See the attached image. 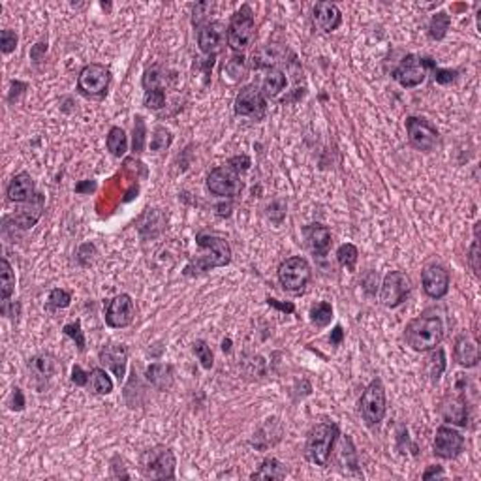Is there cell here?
<instances>
[{
    "label": "cell",
    "instance_id": "74e56055",
    "mask_svg": "<svg viewBox=\"0 0 481 481\" xmlns=\"http://www.w3.org/2000/svg\"><path fill=\"white\" fill-rule=\"evenodd\" d=\"M357 258H360V251H357V246L352 243L342 244L339 251H337V259H339V264L342 265V267H346V269H350V271L355 269Z\"/></svg>",
    "mask_w": 481,
    "mask_h": 481
},
{
    "label": "cell",
    "instance_id": "f546056e",
    "mask_svg": "<svg viewBox=\"0 0 481 481\" xmlns=\"http://www.w3.org/2000/svg\"><path fill=\"white\" fill-rule=\"evenodd\" d=\"M286 475H288V468L278 461V459H275V457H267V459L262 462V467H259L256 472H252L251 478L252 480L278 481L284 480Z\"/></svg>",
    "mask_w": 481,
    "mask_h": 481
},
{
    "label": "cell",
    "instance_id": "6da1fadb",
    "mask_svg": "<svg viewBox=\"0 0 481 481\" xmlns=\"http://www.w3.org/2000/svg\"><path fill=\"white\" fill-rule=\"evenodd\" d=\"M197 246L205 252L202 256H197L186 265L184 275H202L215 267H224L231 262V246L224 237H218L215 233L199 231L196 235Z\"/></svg>",
    "mask_w": 481,
    "mask_h": 481
},
{
    "label": "cell",
    "instance_id": "60d3db41",
    "mask_svg": "<svg viewBox=\"0 0 481 481\" xmlns=\"http://www.w3.org/2000/svg\"><path fill=\"white\" fill-rule=\"evenodd\" d=\"M427 365H429V376H431V380H433V382H438L442 373L446 371V365H447L446 353H444L442 348H436V352L429 357Z\"/></svg>",
    "mask_w": 481,
    "mask_h": 481
},
{
    "label": "cell",
    "instance_id": "83f0119b",
    "mask_svg": "<svg viewBox=\"0 0 481 481\" xmlns=\"http://www.w3.org/2000/svg\"><path fill=\"white\" fill-rule=\"evenodd\" d=\"M284 57H286V51L284 49H280L278 46H265V48L258 49L256 53H254V57H252V64H254V68L259 70V68H275V64H278V62H284Z\"/></svg>",
    "mask_w": 481,
    "mask_h": 481
},
{
    "label": "cell",
    "instance_id": "d6a6232c",
    "mask_svg": "<svg viewBox=\"0 0 481 481\" xmlns=\"http://www.w3.org/2000/svg\"><path fill=\"white\" fill-rule=\"evenodd\" d=\"M106 145H108V150L117 158L126 155L128 150V137H126V132L119 126H113L109 130L108 139H106Z\"/></svg>",
    "mask_w": 481,
    "mask_h": 481
},
{
    "label": "cell",
    "instance_id": "603a6c76",
    "mask_svg": "<svg viewBox=\"0 0 481 481\" xmlns=\"http://www.w3.org/2000/svg\"><path fill=\"white\" fill-rule=\"evenodd\" d=\"M8 199L10 202H14V204H25V202H32L36 197V192H35V181H32V177L28 175V173H17V175L10 181V184H8Z\"/></svg>",
    "mask_w": 481,
    "mask_h": 481
},
{
    "label": "cell",
    "instance_id": "db71d44e",
    "mask_svg": "<svg viewBox=\"0 0 481 481\" xmlns=\"http://www.w3.org/2000/svg\"><path fill=\"white\" fill-rule=\"evenodd\" d=\"M431 478H444V470H442V467H431L423 474V480H431Z\"/></svg>",
    "mask_w": 481,
    "mask_h": 481
},
{
    "label": "cell",
    "instance_id": "836d02e7",
    "mask_svg": "<svg viewBox=\"0 0 481 481\" xmlns=\"http://www.w3.org/2000/svg\"><path fill=\"white\" fill-rule=\"evenodd\" d=\"M88 384H90L92 393L96 395H109L113 391V380L109 378V374L104 369H100V366H96V369L90 371Z\"/></svg>",
    "mask_w": 481,
    "mask_h": 481
},
{
    "label": "cell",
    "instance_id": "8fae6325",
    "mask_svg": "<svg viewBox=\"0 0 481 481\" xmlns=\"http://www.w3.org/2000/svg\"><path fill=\"white\" fill-rule=\"evenodd\" d=\"M406 134L408 141L413 149L421 153H431L438 145V130L433 122L423 117H408L406 119Z\"/></svg>",
    "mask_w": 481,
    "mask_h": 481
},
{
    "label": "cell",
    "instance_id": "f35d334b",
    "mask_svg": "<svg viewBox=\"0 0 481 481\" xmlns=\"http://www.w3.org/2000/svg\"><path fill=\"white\" fill-rule=\"evenodd\" d=\"M171 141H173V136H171L170 130L164 128V126H158L153 132V136H150L149 147L153 153H162V150L170 149Z\"/></svg>",
    "mask_w": 481,
    "mask_h": 481
},
{
    "label": "cell",
    "instance_id": "5bb4252c",
    "mask_svg": "<svg viewBox=\"0 0 481 481\" xmlns=\"http://www.w3.org/2000/svg\"><path fill=\"white\" fill-rule=\"evenodd\" d=\"M462 451H464V436L457 429L447 427V425L436 429L433 442V453L436 457L451 461V459H457Z\"/></svg>",
    "mask_w": 481,
    "mask_h": 481
},
{
    "label": "cell",
    "instance_id": "f1b7e54d",
    "mask_svg": "<svg viewBox=\"0 0 481 481\" xmlns=\"http://www.w3.org/2000/svg\"><path fill=\"white\" fill-rule=\"evenodd\" d=\"M41 209H43V197L38 194V204H30L25 209H21L19 213H15L14 217H8V220H14V224L19 230H30L40 220Z\"/></svg>",
    "mask_w": 481,
    "mask_h": 481
},
{
    "label": "cell",
    "instance_id": "4fadbf2b",
    "mask_svg": "<svg viewBox=\"0 0 481 481\" xmlns=\"http://www.w3.org/2000/svg\"><path fill=\"white\" fill-rule=\"evenodd\" d=\"M233 111L237 117H251L254 121H262L267 113V100L262 95V88L256 85H246L241 88L235 98Z\"/></svg>",
    "mask_w": 481,
    "mask_h": 481
},
{
    "label": "cell",
    "instance_id": "5b68a950",
    "mask_svg": "<svg viewBox=\"0 0 481 481\" xmlns=\"http://www.w3.org/2000/svg\"><path fill=\"white\" fill-rule=\"evenodd\" d=\"M177 459L170 447L155 446L139 459V470L147 480H175Z\"/></svg>",
    "mask_w": 481,
    "mask_h": 481
},
{
    "label": "cell",
    "instance_id": "7bdbcfd3",
    "mask_svg": "<svg viewBox=\"0 0 481 481\" xmlns=\"http://www.w3.org/2000/svg\"><path fill=\"white\" fill-rule=\"evenodd\" d=\"M192 350L196 353V357L199 360L204 369H213V363H215V357H213V352H210V346L205 342V340H196L192 344Z\"/></svg>",
    "mask_w": 481,
    "mask_h": 481
},
{
    "label": "cell",
    "instance_id": "816d5d0a",
    "mask_svg": "<svg viewBox=\"0 0 481 481\" xmlns=\"http://www.w3.org/2000/svg\"><path fill=\"white\" fill-rule=\"evenodd\" d=\"M25 395H23V391H21L19 387H15L14 393H12V402H10V408L14 410V412H21L23 408H25Z\"/></svg>",
    "mask_w": 481,
    "mask_h": 481
},
{
    "label": "cell",
    "instance_id": "8992f818",
    "mask_svg": "<svg viewBox=\"0 0 481 481\" xmlns=\"http://www.w3.org/2000/svg\"><path fill=\"white\" fill-rule=\"evenodd\" d=\"M360 412L361 418L369 427L380 425L387 412V400H386V387L382 384V380H373L366 389L361 395L360 400Z\"/></svg>",
    "mask_w": 481,
    "mask_h": 481
},
{
    "label": "cell",
    "instance_id": "30bf717a",
    "mask_svg": "<svg viewBox=\"0 0 481 481\" xmlns=\"http://www.w3.org/2000/svg\"><path fill=\"white\" fill-rule=\"evenodd\" d=\"M111 83V72L104 64H87L77 77V90L90 98H102Z\"/></svg>",
    "mask_w": 481,
    "mask_h": 481
},
{
    "label": "cell",
    "instance_id": "ee69618b",
    "mask_svg": "<svg viewBox=\"0 0 481 481\" xmlns=\"http://www.w3.org/2000/svg\"><path fill=\"white\" fill-rule=\"evenodd\" d=\"M70 303H72V293L66 292V290L57 288V290L49 293L48 306L51 311H55V308H66V306H70Z\"/></svg>",
    "mask_w": 481,
    "mask_h": 481
},
{
    "label": "cell",
    "instance_id": "f6af8a7d",
    "mask_svg": "<svg viewBox=\"0 0 481 481\" xmlns=\"http://www.w3.org/2000/svg\"><path fill=\"white\" fill-rule=\"evenodd\" d=\"M62 331H64V335H66V337H70V339L74 340L79 352H85V335H83L81 324H79V322H72V324H66Z\"/></svg>",
    "mask_w": 481,
    "mask_h": 481
},
{
    "label": "cell",
    "instance_id": "7402d4cb",
    "mask_svg": "<svg viewBox=\"0 0 481 481\" xmlns=\"http://www.w3.org/2000/svg\"><path fill=\"white\" fill-rule=\"evenodd\" d=\"M442 415L446 423L451 425H459V427H467L468 425V402L467 395L462 389H459L457 397L446 399L442 402Z\"/></svg>",
    "mask_w": 481,
    "mask_h": 481
},
{
    "label": "cell",
    "instance_id": "bcb514c9",
    "mask_svg": "<svg viewBox=\"0 0 481 481\" xmlns=\"http://www.w3.org/2000/svg\"><path fill=\"white\" fill-rule=\"evenodd\" d=\"M431 74H433L434 81L440 83V85H449V83H453L455 79H457V75H459V72L457 70H449V68H438L436 64H431Z\"/></svg>",
    "mask_w": 481,
    "mask_h": 481
},
{
    "label": "cell",
    "instance_id": "d590c367",
    "mask_svg": "<svg viewBox=\"0 0 481 481\" xmlns=\"http://www.w3.org/2000/svg\"><path fill=\"white\" fill-rule=\"evenodd\" d=\"M244 74H246V61H244L243 55L235 53L224 66V77H228L231 83H235L241 77H244Z\"/></svg>",
    "mask_w": 481,
    "mask_h": 481
},
{
    "label": "cell",
    "instance_id": "c3c4849f",
    "mask_svg": "<svg viewBox=\"0 0 481 481\" xmlns=\"http://www.w3.org/2000/svg\"><path fill=\"white\" fill-rule=\"evenodd\" d=\"M88 378H90V373H85L81 366L74 365V369H72V384L85 387L88 384Z\"/></svg>",
    "mask_w": 481,
    "mask_h": 481
},
{
    "label": "cell",
    "instance_id": "277c9868",
    "mask_svg": "<svg viewBox=\"0 0 481 481\" xmlns=\"http://www.w3.org/2000/svg\"><path fill=\"white\" fill-rule=\"evenodd\" d=\"M256 40V19L248 4L241 6L228 25V46L233 53L243 55Z\"/></svg>",
    "mask_w": 481,
    "mask_h": 481
},
{
    "label": "cell",
    "instance_id": "e0dca14e",
    "mask_svg": "<svg viewBox=\"0 0 481 481\" xmlns=\"http://www.w3.org/2000/svg\"><path fill=\"white\" fill-rule=\"evenodd\" d=\"M421 284L431 299L446 297L449 292V271L440 264L427 265L421 273Z\"/></svg>",
    "mask_w": 481,
    "mask_h": 481
},
{
    "label": "cell",
    "instance_id": "7dc6e473",
    "mask_svg": "<svg viewBox=\"0 0 481 481\" xmlns=\"http://www.w3.org/2000/svg\"><path fill=\"white\" fill-rule=\"evenodd\" d=\"M15 48H17V35H15L14 30H10V28H4L0 32V49H2V53H14Z\"/></svg>",
    "mask_w": 481,
    "mask_h": 481
},
{
    "label": "cell",
    "instance_id": "44dd1931",
    "mask_svg": "<svg viewBox=\"0 0 481 481\" xmlns=\"http://www.w3.org/2000/svg\"><path fill=\"white\" fill-rule=\"evenodd\" d=\"M312 19L314 25L324 30V32H333L340 27L342 23V14L337 4L333 2H316L314 10H312Z\"/></svg>",
    "mask_w": 481,
    "mask_h": 481
},
{
    "label": "cell",
    "instance_id": "2e32d148",
    "mask_svg": "<svg viewBox=\"0 0 481 481\" xmlns=\"http://www.w3.org/2000/svg\"><path fill=\"white\" fill-rule=\"evenodd\" d=\"M134 316H136V306L128 293H121L115 299H111L106 308V324L113 329L128 327L134 322Z\"/></svg>",
    "mask_w": 481,
    "mask_h": 481
},
{
    "label": "cell",
    "instance_id": "7a4b0ae2",
    "mask_svg": "<svg viewBox=\"0 0 481 481\" xmlns=\"http://www.w3.org/2000/svg\"><path fill=\"white\" fill-rule=\"evenodd\" d=\"M404 340L415 352L436 350L444 340V324L436 314H423L412 320L404 329Z\"/></svg>",
    "mask_w": 481,
    "mask_h": 481
},
{
    "label": "cell",
    "instance_id": "11a10c76",
    "mask_svg": "<svg viewBox=\"0 0 481 481\" xmlns=\"http://www.w3.org/2000/svg\"><path fill=\"white\" fill-rule=\"evenodd\" d=\"M267 303H269V305H271V306H277V308H280V311H284V312H293V311H295L292 303H278L277 299L269 297V299H267Z\"/></svg>",
    "mask_w": 481,
    "mask_h": 481
},
{
    "label": "cell",
    "instance_id": "4dcf8cb0",
    "mask_svg": "<svg viewBox=\"0 0 481 481\" xmlns=\"http://www.w3.org/2000/svg\"><path fill=\"white\" fill-rule=\"evenodd\" d=\"M286 85H288V79H286L284 72L278 68H271L264 77V83H262V95L265 98H277L284 90Z\"/></svg>",
    "mask_w": 481,
    "mask_h": 481
},
{
    "label": "cell",
    "instance_id": "6f0895ef",
    "mask_svg": "<svg viewBox=\"0 0 481 481\" xmlns=\"http://www.w3.org/2000/svg\"><path fill=\"white\" fill-rule=\"evenodd\" d=\"M222 350H224V352H230V350H231V340L230 339L224 340V342H222Z\"/></svg>",
    "mask_w": 481,
    "mask_h": 481
},
{
    "label": "cell",
    "instance_id": "d6986e66",
    "mask_svg": "<svg viewBox=\"0 0 481 481\" xmlns=\"http://www.w3.org/2000/svg\"><path fill=\"white\" fill-rule=\"evenodd\" d=\"M28 371L32 374L38 389H43L59 371V361L51 353H38L28 361Z\"/></svg>",
    "mask_w": 481,
    "mask_h": 481
},
{
    "label": "cell",
    "instance_id": "7c38bea8",
    "mask_svg": "<svg viewBox=\"0 0 481 481\" xmlns=\"http://www.w3.org/2000/svg\"><path fill=\"white\" fill-rule=\"evenodd\" d=\"M207 188L213 196L218 197H235L243 190V181L233 168L220 166L210 171L207 177Z\"/></svg>",
    "mask_w": 481,
    "mask_h": 481
},
{
    "label": "cell",
    "instance_id": "52a82bcc",
    "mask_svg": "<svg viewBox=\"0 0 481 481\" xmlns=\"http://www.w3.org/2000/svg\"><path fill=\"white\" fill-rule=\"evenodd\" d=\"M312 278V269L308 262L301 256L284 259L278 265V280L286 292L301 293L305 290Z\"/></svg>",
    "mask_w": 481,
    "mask_h": 481
},
{
    "label": "cell",
    "instance_id": "8d00e7d4",
    "mask_svg": "<svg viewBox=\"0 0 481 481\" xmlns=\"http://www.w3.org/2000/svg\"><path fill=\"white\" fill-rule=\"evenodd\" d=\"M333 320V306L327 301H320L311 308V322L316 327H326L331 324Z\"/></svg>",
    "mask_w": 481,
    "mask_h": 481
},
{
    "label": "cell",
    "instance_id": "d4e9b609",
    "mask_svg": "<svg viewBox=\"0 0 481 481\" xmlns=\"http://www.w3.org/2000/svg\"><path fill=\"white\" fill-rule=\"evenodd\" d=\"M147 382L158 391H168L173 386V366L168 363H153L145 371Z\"/></svg>",
    "mask_w": 481,
    "mask_h": 481
},
{
    "label": "cell",
    "instance_id": "e575fe53",
    "mask_svg": "<svg viewBox=\"0 0 481 481\" xmlns=\"http://www.w3.org/2000/svg\"><path fill=\"white\" fill-rule=\"evenodd\" d=\"M449 27H451V15H447L446 12L434 14L431 23H429V36H431V40H444Z\"/></svg>",
    "mask_w": 481,
    "mask_h": 481
},
{
    "label": "cell",
    "instance_id": "1f68e13d",
    "mask_svg": "<svg viewBox=\"0 0 481 481\" xmlns=\"http://www.w3.org/2000/svg\"><path fill=\"white\" fill-rule=\"evenodd\" d=\"M15 292V273L6 258L0 259V297L2 301H10Z\"/></svg>",
    "mask_w": 481,
    "mask_h": 481
},
{
    "label": "cell",
    "instance_id": "ba28073f",
    "mask_svg": "<svg viewBox=\"0 0 481 481\" xmlns=\"http://www.w3.org/2000/svg\"><path fill=\"white\" fill-rule=\"evenodd\" d=\"M433 59L427 57H420V55H406L397 68L393 70V79L399 83L400 87L413 88L420 87L421 83L425 81V77L429 74V68L433 64Z\"/></svg>",
    "mask_w": 481,
    "mask_h": 481
},
{
    "label": "cell",
    "instance_id": "4316f807",
    "mask_svg": "<svg viewBox=\"0 0 481 481\" xmlns=\"http://www.w3.org/2000/svg\"><path fill=\"white\" fill-rule=\"evenodd\" d=\"M141 83L145 92H166V87L170 85V75L162 66H150L145 70Z\"/></svg>",
    "mask_w": 481,
    "mask_h": 481
},
{
    "label": "cell",
    "instance_id": "b9f144b4",
    "mask_svg": "<svg viewBox=\"0 0 481 481\" xmlns=\"http://www.w3.org/2000/svg\"><path fill=\"white\" fill-rule=\"evenodd\" d=\"M145 143H147V126H145L143 117L137 115L136 122H134V137H132L134 155H141L143 149H145Z\"/></svg>",
    "mask_w": 481,
    "mask_h": 481
},
{
    "label": "cell",
    "instance_id": "681fc988",
    "mask_svg": "<svg viewBox=\"0 0 481 481\" xmlns=\"http://www.w3.org/2000/svg\"><path fill=\"white\" fill-rule=\"evenodd\" d=\"M228 166L230 168H233V170L237 171V173H241V171H246L248 168H251V158L248 156H233V158H230V162H228Z\"/></svg>",
    "mask_w": 481,
    "mask_h": 481
},
{
    "label": "cell",
    "instance_id": "9c48e42d",
    "mask_svg": "<svg viewBox=\"0 0 481 481\" xmlns=\"http://www.w3.org/2000/svg\"><path fill=\"white\" fill-rule=\"evenodd\" d=\"M410 292H412V280L406 273L391 271L384 277L382 290H380V301L387 308H397L410 297Z\"/></svg>",
    "mask_w": 481,
    "mask_h": 481
},
{
    "label": "cell",
    "instance_id": "f907efd6",
    "mask_svg": "<svg viewBox=\"0 0 481 481\" xmlns=\"http://www.w3.org/2000/svg\"><path fill=\"white\" fill-rule=\"evenodd\" d=\"M363 288L366 293H376L378 290V273L371 271L363 277Z\"/></svg>",
    "mask_w": 481,
    "mask_h": 481
},
{
    "label": "cell",
    "instance_id": "ac0fdd59",
    "mask_svg": "<svg viewBox=\"0 0 481 481\" xmlns=\"http://www.w3.org/2000/svg\"><path fill=\"white\" fill-rule=\"evenodd\" d=\"M98 360H100V363L104 366L111 369V373L115 374L119 382L124 380V376H126V365H128V350H126V346L109 342V344H106L100 350Z\"/></svg>",
    "mask_w": 481,
    "mask_h": 481
},
{
    "label": "cell",
    "instance_id": "f5cc1de1",
    "mask_svg": "<svg viewBox=\"0 0 481 481\" xmlns=\"http://www.w3.org/2000/svg\"><path fill=\"white\" fill-rule=\"evenodd\" d=\"M342 339H344V331H342V327L337 326L331 331V344L339 346L342 342Z\"/></svg>",
    "mask_w": 481,
    "mask_h": 481
},
{
    "label": "cell",
    "instance_id": "ffe728a7",
    "mask_svg": "<svg viewBox=\"0 0 481 481\" xmlns=\"http://www.w3.org/2000/svg\"><path fill=\"white\" fill-rule=\"evenodd\" d=\"M303 235H305V241L316 256L324 258L329 254L333 244V235L331 230L324 226V224H308L303 228Z\"/></svg>",
    "mask_w": 481,
    "mask_h": 481
},
{
    "label": "cell",
    "instance_id": "3957f363",
    "mask_svg": "<svg viewBox=\"0 0 481 481\" xmlns=\"http://www.w3.org/2000/svg\"><path fill=\"white\" fill-rule=\"evenodd\" d=\"M340 436L337 423H318L308 431L305 444V457L316 467H327L331 459L333 447Z\"/></svg>",
    "mask_w": 481,
    "mask_h": 481
},
{
    "label": "cell",
    "instance_id": "ab89813d",
    "mask_svg": "<svg viewBox=\"0 0 481 481\" xmlns=\"http://www.w3.org/2000/svg\"><path fill=\"white\" fill-rule=\"evenodd\" d=\"M480 226L481 222H475L474 226V241H472V244H470V248H468V264H470V267H472V271H474L475 277H480L481 275V264H480Z\"/></svg>",
    "mask_w": 481,
    "mask_h": 481
},
{
    "label": "cell",
    "instance_id": "484cf974",
    "mask_svg": "<svg viewBox=\"0 0 481 481\" xmlns=\"http://www.w3.org/2000/svg\"><path fill=\"white\" fill-rule=\"evenodd\" d=\"M339 467H342L348 472L360 475V462H357V451L353 447V442L350 436H339Z\"/></svg>",
    "mask_w": 481,
    "mask_h": 481
},
{
    "label": "cell",
    "instance_id": "9f6ffc18",
    "mask_svg": "<svg viewBox=\"0 0 481 481\" xmlns=\"http://www.w3.org/2000/svg\"><path fill=\"white\" fill-rule=\"evenodd\" d=\"M95 188H96L95 181H85V183L75 186V192H77V194H83V192H92Z\"/></svg>",
    "mask_w": 481,
    "mask_h": 481
},
{
    "label": "cell",
    "instance_id": "9a60e30c",
    "mask_svg": "<svg viewBox=\"0 0 481 481\" xmlns=\"http://www.w3.org/2000/svg\"><path fill=\"white\" fill-rule=\"evenodd\" d=\"M228 41V27L220 21H207L197 30V46L202 53L215 57L224 49Z\"/></svg>",
    "mask_w": 481,
    "mask_h": 481
},
{
    "label": "cell",
    "instance_id": "cb8c5ba5",
    "mask_svg": "<svg viewBox=\"0 0 481 481\" xmlns=\"http://www.w3.org/2000/svg\"><path fill=\"white\" fill-rule=\"evenodd\" d=\"M453 357L461 366L472 369V366H478V363H480V348L468 335H461L459 339L455 340Z\"/></svg>",
    "mask_w": 481,
    "mask_h": 481
}]
</instances>
